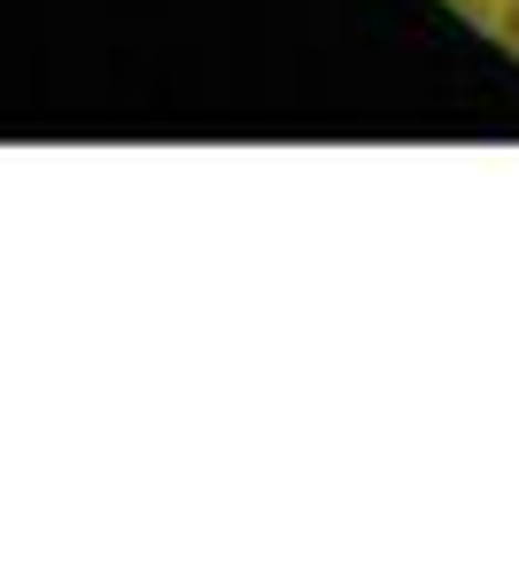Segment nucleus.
I'll use <instances>...</instances> for the list:
<instances>
[{
    "instance_id": "f257e3e1",
    "label": "nucleus",
    "mask_w": 519,
    "mask_h": 565,
    "mask_svg": "<svg viewBox=\"0 0 519 565\" xmlns=\"http://www.w3.org/2000/svg\"><path fill=\"white\" fill-rule=\"evenodd\" d=\"M480 24H488V32H496V40L519 55V0H488V9H480Z\"/></svg>"
},
{
    "instance_id": "f03ea898",
    "label": "nucleus",
    "mask_w": 519,
    "mask_h": 565,
    "mask_svg": "<svg viewBox=\"0 0 519 565\" xmlns=\"http://www.w3.org/2000/svg\"><path fill=\"white\" fill-rule=\"evenodd\" d=\"M473 9H488V0H473Z\"/></svg>"
}]
</instances>
